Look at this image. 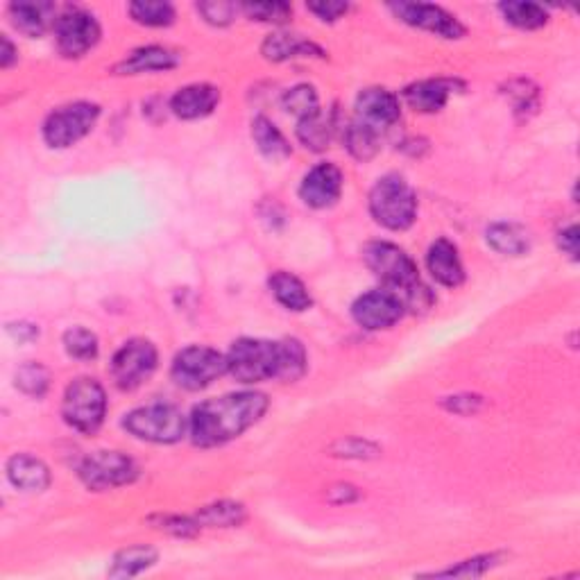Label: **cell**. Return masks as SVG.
<instances>
[{
    "label": "cell",
    "mask_w": 580,
    "mask_h": 580,
    "mask_svg": "<svg viewBox=\"0 0 580 580\" xmlns=\"http://www.w3.org/2000/svg\"><path fill=\"white\" fill-rule=\"evenodd\" d=\"M225 356L227 372L243 386L272 379L293 383L309 368V356L297 338H238Z\"/></svg>",
    "instance_id": "obj_1"
},
{
    "label": "cell",
    "mask_w": 580,
    "mask_h": 580,
    "mask_svg": "<svg viewBox=\"0 0 580 580\" xmlns=\"http://www.w3.org/2000/svg\"><path fill=\"white\" fill-rule=\"evenodd\" d=\"M270 399L257 390L229 392L193 408L189 435L195 447L211 449L236 440L268 413Z\"/></svg>",
    "instance_id": "obj_2"
},
{
    "label": "cell",
    "mask_w": 580,
    "mask_h": 580,
    "mask_svg": "<svg viewBox=\"0 0 580 580\" xmlns=\"http://www.w3.org/2000/svg\"><path fill=\"white\" fill-rule=\"evenodd\" d=\"M370 213L390 232H406L417 218V195L402 175H383L370 191Z\"/></svg>",
    "instance_id": "obj_3"
},
{
    "label": "cell",
    "mask_w": 580,
    "mask_h": 580,
    "mask_svg": "<svg viewBox=\"0 0 580 580\" xmlns=\"http://www.w3.org/2000/svg\"><path fill=\"white\" fill-rule=\"evenodd\" d=\"M363 261L374 272V277L381 279L383 288L395 290L402 300H406V295L422 284L415 261L395 243H368L363 247Z\"/></svg>",
    "instance_id": "obj_4"
},
{
    "label": "cell",
    "mask_w": 580,
    "mask_h": 580,
    "mask_svg": "<svg viewBox=\"0 0 580 580\" xmlns=\"http://www.w3.org/2000/svg\"><path fill=\"white\" fill-rule=\"evenodd\" d=\"M123 429L136 440L152 445H175L186 435L189 422L173 404H150L134 408L123 417Z\"/></svg>",
    "instance_id": "obj_5"
},
{
    "label": "cell",
    "mask_w": 580,
    "mask_h": 580,
    "mask_svg": "<svg viewBox=\"0 0 580 580\" xmlns=\"http://www.w3.org/2000/svg\"><path fill=\"white\" fill-rule=\"evenodd\" d=\"M107 395L98 379L80 377L68 383L62 399V417L73 431L93 435L105 422Z\"/></svg>",
    "instance_id": "obj_6"
},
{
    "label": "cell",
    "mask_w": 580,
    "mask_h": 580,
    "mask_svg": "<svg viewBox=\"0 0 580 580\" xmlns=\"http://www.w3.org/2000/svg\"><path fill=\"white\" fill-rule=\"evenodd\" d=\"M227 374V356L218 349L191 345L182 349L170 365V379L177 388L198 392L209 388L213 381H218Z\"/></svg>",
    "instance_id": "obj_7"
},
{
    "label": "cell",
    "mask_w": 580,
    "mask_h": 580,
    "mask_svg": "<svg viewBox=\"0 0 580 580\" xmlns=\"http://www.w3.org/2000/svg\"><path fill=\"white\" fill-rule=\"evenodd\" d=\"M78 476L91 492L125 488L139 479V465L123 451H96L78 465Z\"/></svg>",
    "instance_id": "obj_8"
},
{
    "label": "cell",
    "mask_w": 580,
    "mask_h": 580,
    "mask_svg": "<svg viewBox=\"0 0 580 580\" xmlns=\"http://www.w3.org/2000/svg\"><path fill=\"white\" fill-rule=\"evenodd\" d=\"M100 118V107L96 102H71V105L55 109L44 123V141L55 150L71 148L82 141Z\"/></svg>",
    "instance_id": "obj_9"
},
{
    "label": "cell",
    "mask_w": 580,
    "mask_h": 580,
    "mask_svg": "<svg viewBox=\"0 0 580 580\" xmlns=\"http://www.w3.org/2000/svg\"><path fill=\"white\" fill-rule=\"evenodd\" d=\"M157 363V347L145 338H132L114 354L112 363H109V374H112L118 390L132 392L150 381Z\"/></svg>",
    "instance_id": "obj_10"
},
{
    "label": "cell",
    "mask_w": 580,
    "mask_h": 580,
    "mask_svg": "<svg viewBox=\"0 0 580 580\" xmlns=\"http://www.w3.org/2000/svg\"><path fill=\"white\" fill-rule=\"evenodd\" d=\"M100 23L96 16L84 10H68L57 16L55 41L59 55L66 59H80L96 48L100 41Z\"/></svg>",
    "instance_id": "obj_11"
},
{
    "label": "cell",
    "mask_w": 580,
    "mask_h": 580,
    "mask_svg": "<svg viewBox=\"0 0 580 580\" xmlns=\"http://www.w3.org/2000/svg\"><path fill=\"white\" fill-rule=\"evenodd\" d=\"M406 304L395 290L377 288L358 297L352 304V318L358 327L368 331H383L395 327L404 318Z\"/></svg>",
    "instance_id": "obj_12"
},
{
    "label": "cell",
    "mask_w": 580,
    "mask_h": 580,
    "mask_svg": "<svg viewBox=\"0 0 580 580\" xmlns=\"http://www.w3.org/2000/svg\"><path fill=\"white\" fill-rule=\"evenodd\" d=\"M402 118V105L395 93L381 87L363 89L356 96L354 105V121L358 125L368 127L374 134L388 132Z\"/></svg>",
    "instance_id": "obj_13"
},
{
    "label": "cell",
    "mask_w": 580,
    "mask_h": 580,
    "mask_svg": "<svg viewBox=\"0 0 580 580\" xmlns=\"http://www.w3.org/2000/svg\"><path fill=\"white\" fill-rule=\"evenodd\" d=\"M390 10L395 12L399 21H404L411 28L438 34L442 39H463L465 37V25L460 23L454 14L442 10L438 5L429 3H395L390 5Z\"/></svg>",
    "instance_id": "obj_14"
},
{
    "label": "cell",
    "mask_w": 580,
    "mask_h": 580,
    "mask_svg": "<svg viewBox=\"0 0 580 580\" xmlns=\"http://www.w3.org/2000/svg\"><path fill=\"white\" fill-rule=\"evenodd\" d=\"M340 193H343V173L329 161L313 166L300 184V198L311 209L334 207L340 200Z\"/></svg>",
    "instance_id": "obj_15"
},
{
    "label": "cell",
    "mask_w": 580,
    "mask_h": 580,
    "mask_svg": "<svg viewBox=\"0 0 580 580\" xmlns=\"http://www.w3.org/2000/svg\"><path fill=\"white\" fill-rule=\"evenodd\" d=\"M220 105V91L211 84H189L170 98V112L182 121H198L216 112Z\"/></svg>",
    "instance_id": "obj_16"
},
{
    "label": "cell",
    "mask_w": 580,
    "mask_h": 580,
    "mask_svg": "<svg viewBox=\"0 0 580 580\" xmlns=\"http://www.w3.org/2000/svg\"><path fill=\"white\" fill-rule=\"evenodd\" d=\"M426 268L440 286L458 288L465 281V268L458 247L449 238H438L426 252Z\"/></svg>",
    "instance_id": "obj_17"
},
{
    "label": "cell",
    "mask_w": 580,
    "mask_h": 580,
    "mask_svg": "<svg viewBox=\"0 0 580 580\" xmlns=\"http://www.w3.org/2000/svg\"><path fill=\"white\" fill-rule=\"evenodd\" d=\"M182 57L164 46H143L127 55L114 66L116 75H141V73H166L179 66Z\"/></svg>",
    "instance_id": "obj_18"
},
{
    "label": "cell",
    "mask_w": 580,
    "mask_h": 580,
    "mask_svg": "<svg viewBox=\"0 0 580 580\" xmlns=\"http://www.w3.org/2000/svg\"><path fill=\"white\" fill-rule=\"evenodd\" d=\"M10 12V21L16 30L25 37L37 39L44 34L50 25L55 28V14L57 7L53 3H34V0H19V3H12L7 7Z\"/></svg>",
    "instance_id": "obj_19"
},
{
    "label": "cell",
    "mask_w": 580,
    "mask_h": 580,
    "mask_svg": "<svg viewBox=\"0 0 580 580\" xmlns=\"http://www.w3.org/2000/svg\"><path fill=\"white\" fill-rule=\"evenodd\" d=\"M456 87H458L456 80H445V78L422 80L404 89V100L408 102V107L415 109V112L438 114L445 109L447 100L451 93L456 91Z\"/></svg>",
    "instance_id": "obj_20"
},
{
    "label": "cell",
    "mask_w": 580,
    "mask_h": 580,
    "mask_svg": "<svg viewBox=\"0 0 580 580\" xmlns=\"http://www.w3.org/2000/svg\"><path fill=\"white\" fill-rule=\"evenodd\" d=\"M7 479L23 492H44L53 476L44 460L30 454H16L7 460Z\"/></svg>",
    "instance_id": "obj_21"
},
{
    "label": "cell",
    "mask_w": 580,
    "mask_h": 580,
    "mask_svg": "<svg viewBox=\"0 0 580 580\" xmlns=\"http://www.w3.org/2000/svg\"><path fill=\"white\" fill-rule=\"evenodd\" d=\"M261 55L268 59V62H288V59L297 57H324L327 53L313 41L300 37V34H290V32H275L263 41Z\"/></svg>",
    "instance_id": "obj_22"
},
{
    "label": "cell",
    "mask_w": 580,
    "mask_h": 580,
    "mask_svg": "<svg viewBox=\"0 0 580 580\" xmlns=\"http://www.w3.org/2000/svg\"><path fill=\"white\" fill-rule=\"evenodd\" d=\"M268 284H270L272 295H275V300L288 311L302 313V311H309L313 306V297L309 293V288L304 286V281L297 279L295 275H290V272L286 270L275 272Z\"/></svg>",
    "instance_id": "obj_23"
},
{
    "label": "cell",
    "mask_w": 580,
    "mask_h": 580,
    "mask_svg": "<svg viewBox=\"0 0 580 580\" xmlns=\"http://www.w3.org/2000/svg\"><path fill=\"white\" fill-rule=\"evenodd\" d=\"M159 560L157 549L148 547V544H132V547L121 549L112 560L109 567V578H134L141 576L143 571L155 567Z\"/></svg>",
    "instance_id": "obj_24"
},
{
    "label": "cell",
    "mask_w": 580,
    "mask_h": 580,
    "mask_svg": "<svg viewBox=\"0 0 580 580\" xmlns=\"http://www.w3.org/2000/svg\"><path fill=\"white\" fill-rule=\"evenodd\" d=\"M336 132V114H324L322 109L297 123V139L311 152H322L329 148Z\"/></svg>",
    "instance_id": "obj_25"
},
{
    "label": "cell",
    "mask_w": 580,
    "mask_h": 580,
    "mask_svg": "<svg viewBox=\"0 0 580 580\" xmlns=\"http://www.w3.org/2000/svg\"><path fill=\"white\" fill-rule=\"evenodd\" d=\"M485 238H488L492 250L503 257H524L531 250V236L524 227L515 223H494L488 227Z\"/></svg>",
    "instance_id": "obj_26"
},
{
    "label": "cell",
    "mask_w": 580,
    "mask_h": 580,
    "mask_svg": "<svg viewBox=\"0 0 580 580\" xmlns=\"http://www.w3.org/2000/svg\"><path fill=\"white\" fill-rule=\"evenodd\" d=\"M252 139L257 143L259 152L270 161H281L290 157V143L286 141V136L281 134L279 127L270 121L266 116H257L252 121Z\"/></svg>",
    "instance_id": "obj_27"
},
{
    "label": "cell",
    "mask_w": 580,
    "mask_h": 580,
    "mask_svg": "<svg viewBox=\"0 0 580 580\" xmlns=\"http://www.w3.org/2000/svg\"><path fill=\"white\" fill-rule=\"evenodd\" d=\"M245 519L247 510L243 503L229 499L209 503V506H204L195 513V522L204 528H238L245 524Z\"/></svg>",
    "instance_id": "obj_28"
},
{
    "label": "cell",
    "mask_w": 580,
    "mask_h": 580,
    "mask_svg": "<svg viewBox=\"0 0 580 580\" xmlns=\"http://www.w3.org/2000/svg\"><path fill=\"white\" fill-rule=\"evenodd\" d=\"M503 560H506V553L492 551V553H483V556L460 560L458 565H451L447 569L429 571V574H420V576L422 578H479L488 574V571H492L494 567H499Z\"/></svg>",
    "instance_id": "obj_29"
},
{
    "label": "cell",
    "mask_w": 580,
    "mask_h": 580,
    "mask_svg": "<svg viewBox=\"0 0 580 580\" xmlns=\"http://www.w3.org/2000/svg\"><path fill=\"white\" fill-rule=\"evenodd\" d=\"M499 10L510 25L519 30H540L549 23V12L537 3H501Z\"/></svg>",
    "instance_id": "obj_30"
},
{
    "label": "cell",
    "mask_w": 580,
    "mask_h": 580,
    "mask_svg": "<svg viewBox=\"0 0 580 580\" xmlns=\"http://www.w3.org/2000/svg\"><path fill=\"white\" fill-rule=\"evenodd\" d=\"M132 19L145 25V28H168L175 23V7L159 0H145V3H132L127 7Z\"/></svg>",
    "instance_id": "obj_31"
},
{
    "label": "cell",
    "mask_w": 580,
    "mask_h": 580,
    "mask_svg": "<svg viewBox=\"0 0 580 580\" xmlns=\"http://www.w3.org/2000/svg\"><path fill=\"white\" fill-rule=\"evenodd\" d=\"M379 134H374L368 127L358 125L352 121L345 130V148L349 150V155L358 161H370L379 152Z\"/></svg>",
    "instance_id": "obj_32"
},
{
    "label": "cell",
    "mask_w": 580,
    "mask_h": 580,
    "mask_svg": "<svg viewBox=\"0 0 580 580\" xmlns=\"http://www.w3.org/2000/svg\"><path fill=\"white\" fill-rule=\"evenodd\" d=\"M64 349L75 361H96L100 352L98 336L84 327H71L64 334Z\"/></svg>",
    "instance_id": "obj_33"
},
{
    "label": "cell",
    "mask_w": 580,
    "mask_h": 580,
    "mask_svg": "<svg viewBox=\"0 0 580 580\" xmlns=\"http://www.w3.org/2000/svg\"><path fill=\"white\" fill-rule=\"evenodd\" d=\"M14 383L23 395L41 399L50 388V372L41 363H25L19 370H16Z\"/></svg>",
    "instance_id": "obj_34"
},
{
    "label": "cell",
    "mask_w": 580,
    "mask_h": 580,
    "mask_svg": "<svg viewBox=\"0 0 580 580\" xmlns=\"http://www.w3.org/2000/svg\"><path fill=\"white\" fill-rule=\"evenodd\" d=\"M506 98L513 102V109L517 116L528 118V114H535L540 107V89L535 87L531 80H513L506 87Z\"/></svg>",
    "instance_id": "obj_35"
},
{
    "label": "cell",
    "mask_w": 580,
    "mask_h": 580,
    "mask_svg": "<svg viewBox=\"0 0 580 580\" xmlns=\"http://www.w3.org/2000/svg\"><path fill=\"white\" fill-rule=\"evenodd\" d=\"M284 109L288 114L302 118L320 112V98L318 91L311 84H297L290 91L284 93Z\"/></svg>",
    "instance_id": "obj_36"
},
{
    "label": "cell",
    "mask_w": 580,
    "mask_h": 580,
    "mask_svg": "<svg viewBox=\"0 0 580 580\" xmlns=\"http://www.w3.org/2000/svg\"><path fill=\"white\" fill-rule=\"evenodd\" d=\"M148 524L152 528H157V531L166 533V535H173L179 537V540H191L200 533V524L195 522V517H182V515H164V513H157L148 517Z\"/></svg>",
    "instance_id": "obj_37"
},
{
    "label": "cell",
    "mask_w": 580,
    "mask_h": 580,
    "mask_svg": "<svg viewBox=\"0 0 580 580\" xmlns=\"http://www.w3.org/2000/svg\"><path fill=\"white\" fill-rule=\"evenodd\" d=\"M331 456L336 458H347V460H374L381 456V447L374 445L372 440H365V438H340L336 440L334 445L329 447Z\"/></svg>",
    "instance_id": "obj_38"
},
{
    "label": "cell",
    "mask_w": 580,
    "mask_h": 580,
    "mask_svg": "<svg viewBox=\"0 0 580 580\" xmlns=\"http://www.w3.org/2000/svg\"><path fill=\"white\" fill-rule=\"evenodd\" d=\"M241 12L252 21L281 25L293 16V7L288 3H247L241 5Z\"/></svg>",
    "instance_id": "obj_39"
},
{
    "label": "cell",
    "mask_w": 580,
    "mask_h": 580,
    "mask_svg": "<svg viewBox=\"0 0 580 580\" xmlns=\"http://www.w3.org/2000/svg\"><path fill=\"white\" fill-rule=\"evenodd\" d=\"M198 12L204 16V21L216 25V28H225V25L234 23L236 14L241 12V5L223 3V0H213V3H200Z\"/></svg>",
    "instance_id": "obj_40"
},
{
    "label": "cell",
    "mask_w": 580,
    "mask_h": 580,
    "mask_svg": "<svg viewBox=\"0 0 580 580\" xmlns=\"http://www.w3.org/2000/svg\"><path fill=\"white\" fill-rule=\"evenodd\" d=\"M485 399L481 395H474V392H460V395H451L442 399V408L447 413H454L460 417H469L483 411Z\"/></svg>",
    "instance_id": "obj_41"
},
{
    "label": "cell",
    "mask_w": 580,
    "mask_h": 580,
    "mask_svg": "<svg viewBox=\"0 0 580 580\" xmlns=\"http://www.w3.org/2000/svg\"><path fill=\"white\" fill-rule=\"evenodd\" d=\"M306 10L318 16L324 23H336L349 12L347 3H336V0H322V3H309Z\"/></svg>",
    "instance_id": "obj_42"
},
{
    "label": "cell",
    "mask_w": 580,
    "mask_h": 580,
    "mask_svg": "<svg viewBox=\"0 0 580 580\" xmlns=\"http://www.w3.org/2000/svg\"><path fill=\"white\" fill-rule=\"evenodd\" d=\"M358 499H361V492L352 483H336L327 490V501L334 503V506H349Z\"/></svg>",
    "instance_id": "obj_43"
},
{
    "label": "cell",
    "mask_w": 580,
    "mask_h": 580,
    "mask_svg": "<svg viewBox=\"0 0 580 580\" xmlns=\"http://www.w3.org/2000/svg\"><path fill=\"white\" fill-rule=\"evenodd\" d=\"M556 241L562 254H567L571 261L578 259V227L574 223L562 227L556 236Z\"/></svg>",
    "instance_id": "obj_44"
},
{
    "label": "cell",
    "mask_w": 580,
    "mask_h": 580,
    "mask_svg": "<svg viewBox=\"0 0 580 580\" xmlns=\"http://www.w3.org/2000/svg\"><path fill=\"white\" fill-rule=\"evenodd\" d=\"M7 331L19 340V343H32V340L39 338V327L32 322H14L7 324Z\"/></svg>",
    "instance_id": "obj_45"
},
{
    "label": "cell",
    "mask_w": 580,
    "mask_h": 580,
    "mask_svg": "<svg viewBox=\"0 0 580 580\" xmlns=\"http://www.w3.org/2000/svg\"><path fill=\"white\" fill-rule=\"evenodd\" d=\"M0 44H3V53H0V66H3V68L14 66L16 59H19V50L14 48V44L10 41V37H3V39H0Z\"/></svg>",
    "instance_id": "obj_46"
}]
</instances>
